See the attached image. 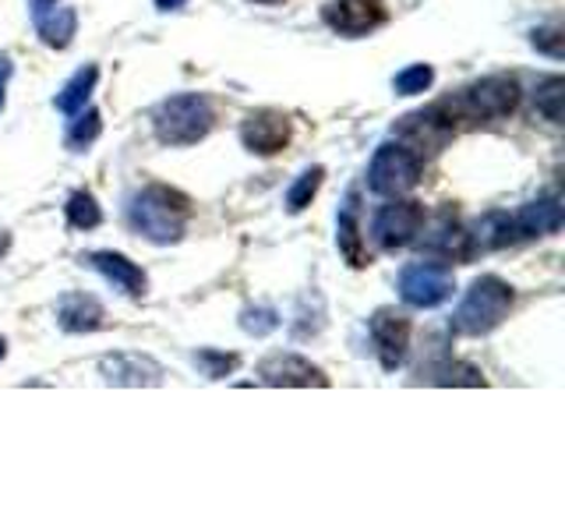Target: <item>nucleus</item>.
Here are the masks:
<instances>
[{
	"label": "nucleus",
	"instance_id": "obj_3",
	"mask_svg": "<svg viewBox=\"0 0 565 530\" xmlns=\"http://www.w3.org/2000/svg\"><path fill=\"white\" fill-rule=\"evenodd\" d=\"M212 124H216L212 103L199 93L173 96L167 103H159L152 114V131L170 149H184V146H194V141H202L212 131Z\"/></svg>",
	"mask_w": 565,
	"mask_h": 530
},
{
	"label": "nucleus",
	"instance_id": "obj_26",
	"mask_svg": "<svg viewBox=\"0 0 565 530\" xmlns=\"http://www.w3.org/2000/svg\"><path fill=\"white\" fill-rule=\"evenodd\" d=\"M435 82V71H431V64H414V67H406V71H399V75L393 78V88L399 96H417V93H424Z\"/></svg>",
	"mask_w": 565,
	"mask_h": 530
},
{
	"label": "nucleus",
	"instance_id": "obj_22",
	"mask_svg": "<svg viewBox=\"0 0 565 530\" xmlns=\"http://www.w3.org/2000/svg\"><path fill=\"white\" fill-rule=\"evenodd\" d=\"M428 382H435V385H484V375L473 364L441 361V364L428 368Z\"/></svg>",
	"mask_w": 565,
	"mask_h": 530
},
{
	"label": "nucleus",
	"instance_id": "obj_32",
	"mask_svg": "<svg viewBox=\"0 0 565 530\" xmlns=\"http://www.w3.org/2000/svg\"><path fill=\"white\" fill-rule=\"evenodd\" d=\"M188 0H156V8L159 11H177V8H184Z\"/></svg>",
	"mask_w": 565,
	"mask_h": 530
},
{
	"label": "nucleus",
	"instance_id": "obj_8",
	"mask_svg": "<svg viewBox=\"0 0 565 530\" xmlns=\"http://www.w3.org/2000/svg\"><path fill=\"white\" fill-rule=\"evenodd\" d=\"M399 297L411 308H438L441 300L452 297V273L435 262L406 265L399 273Z\"/></svg>",
	"mask_w": 565,
	"mask_h": 530
},
{
	"label": "nucleus",
	"instance_id": "obj_21",
	"mask_svg": "<svg viewBox=\"0 0 565 530\" xmlns=\"http://www.w3.org/2000/svg\"><path fill=\"white\" fill-rule=\"evenodd\" d=\"M96 82H99V67L96 64H85L82 71H75V78H71L61 88L57 99H53V106H57L61 114H78V110H85V103H88V96H93Z\"/></svg>",
	"mask_w": 565,
	"mask_h": 530
},
{
	"label": "nucleus",
	"instance_id": "obj_34",
	"mask_svg": "<svg viewBox=\"0 0 565 530\" xmlns=\"http://www.w3.org/2000/svg\"><path fill=\"white\" fill-rule=\"evenodd\" d=\"M258 4H282V0H258Z\"/></svg>",
	"mask_w": 565,
	"mask_h": 530
},
{
	"label": "nucleus",
	"instance_id": "obj_18",
	"mask_svg": "<svg viewBox=\"0 0 565 530\" xmlns=\"http://www.w3.org/2000/svg\"><path fill=\"white\" fill-rule=\"evenodd\" d=\"M512 220H516L520 237H547V234H558V226H562V202L555 199V194H547V199H537V202L523 205Z\"/></svg>",
	"mask_w": 565,
	"mask_h": 530
},
{
	"label": "nucleus",
	"instance_id": "obj_23",
	"mask_svg": "<svg viewBox=\"0 0 565 530\" xmlns=\"http://www.w3.org/2000/svg\"><path fill=\"white\" fill-rule=\"evenodd\" d=\"M64 209H67V223L75 230H96L103 223V212H99L96 199L88 191H75Z\"/></svg>",
	"mask_w": 565,
	"mask_h": 530
},
{
	"label": "nucleus",
	"instance_id": "obj_10",
	"mask_svg": "<svg viewBox=\"0 0 565 530\" xmlns=\"http://www.w3.org/2000/svg\"><path fill=\"white\" fill-rule=\"evenodd\" d=\"M290 138H294V124L287 114H279V110H255V114H247L241 124L244 149H252L258 156L282 152L290 146Z\"/></svg>",
	"mask_w": 565,
	"mask_h": 530
},
{
	"label": "nucleus",
	"instance_id": "obj_20",
	"mask_svg": "<svg viewBox=\"0 0 565 530\" xmlns=\"http://www.w3.org/2000/svg\"><path fill=\"white\" fill-rule=\"evenodd\" d=\"M512 241H520V230L509 212H488V216L473 223V234H470L473 252L477 247H481V252H499V247H509Z\"/></svg>",
	"mask_w": 565,
	"mask_h": 530
},
{
	"label": "nucleus",
	"instance_id": "obj_4",
	"mask_svg": "<svg viewBox=\"0 0 565 530\" xmlns=\"http://www.w3.org/2000/svg\"><path fill=\"white\" fill-rule=\"evenodd\" d=\"M512 300H516V294H512V287L505 279H499V276L473 279V287L467 290L463 305H459L456 315H452V332L484 336L491 329H499L509 318Z\"/></svg>",
	"mask_w": 565,
	"mask_h": 530
},
{
	"label": "nucleus",
	"instance_id": "obj_25",
	"mask_svg": "<svg viewBox=\"0 0 565 530\" xmlns=\"http://www.w3.org/2000/svg\"><path fill=\"white\" fill-rule=\"evenodd\" d=\"M322 177H326L322 167H311V170L300 173V177H297V184L287 191V209H290V212H305V209L311 205V199L318 194V188H322Z\"/></svg>",
	"mask_w": 565,
	"mask_h": 530
},
{
	"label": "nucleus",
	"instance_id": "obj_33",
	"mask_svg": "<svg viewBox=\"0 0 565 530\" xmlns=\"http://www.w3.org/2000/svg\"><path fill=\"white\" fill-rule=\"evenodd\" d=\"M4 353H8V343H4V340H0V361H4Z\"/></svg>",
	"mask_w": 565,
	"mask_h": 530
},
{
	"label": "nucleus",
	"instance_id": "obj_15",
	"mask_svg": "<svg viewBox=\"0 0 565 530\" xmlns=\"http://www.w3.org/2000/svg\"><path fill=\"white\" fill-rule=\"evenodd\" d=\"M82 265L103 273L120 294H128V297H141V294H146V287H149L146 273H141L131 258H124L117 252H88V255H82Z\"/></svg>",
	"mask_w": 565,
	"mask_h": 530
},
{
	"label": "nucleus",
	"instance_id": "obj_29",
	"mask_svg": "<svg viewBox=\"0 0 565 530\" xmlns=\"http://www.w3.org/2000/svg\"><path fill=\"white\" fill-rule=\"evenodd\" d=\"M276 326H279V315L273 308H247L241 315V329L252 336H269Z\"/></svg>",
	"mask_w": 565,
	"mask_h": 530
},
{
	"label": "nucleus",
	"instance_id": "obj_2",
	"mask_svg": "<svg viewBox=\"0 0 565 530\" xmlns=\"http://www.w3.org/2000/svg\"><path fill=\"white\" fill-rule=\"evenodd\" d=\"M446 110L452 114L456 128L467 131L477 128V124H491V120H502L516 110L520 103V82L512 75H488L481 82H473L467 88H459L456 96L441 99Z\"/></svg>",
	"mask_w": 565,
	"mask_h": 530
},
{
	"label": "nucleus",
	"instance_id": "obj_7",
	"mask_svg": "<svg viewBox=\"0 0 565 530\" xmlns=\"http://www.w3.org/2000/svg\"><path fill=\"white\" fill-rule=\"evenodd\" d=\"M424 226V205L406 199V202H385L375 216H371V241H375L382 252H396L406 247Z\"/></svg>",
	"mask_w": 565,
	"mask_h": 530
},
{
	"label": "nucleus",
	"instance_id": "obj_12",
	"mask_svg": "<svg viewBox=\"0 0 565 530\" xmlns=\"http://www.w3.org/2000/svg\"><path fill=\"white\" fill-rule=\"evenodd\" d=\"M258 375L265 385H300V389H308V385L326 389L329 385L326 371L315 368L305 358H297V353H273V358H265L258 364Z\"/></svg>",
	"mask_w": 565,
	"mask_h": 530
},
{
	"label": "nucleus",
	"instance_id": "obj_9",
	"mask_svg": "<svg viewBox=\"0 0 565 530\" xmlns=\"http://www.w3.org/2000/svg\"><path fill=\"white\" fill-rule=\"evenodd\" d=\"M322 18L332 32L358 40V35H367L379 25H385L388 8H385V0H329Z\"/></svg>",
	"mask_w": 565,
	"mask_h": 530
},
{
	"label": "nucleus",
	"instance_id": "obj_11",
	"mask_svg": "<svg viewBox=\"0 0 565 530\" xmlns=\"http://www.w3.org/2000/svg\"><path fill=\"white\" fill-rule=\"evenodd\" d=\"M420 252L431 255L438 262H467L473 258V244H470V230L459 226L456 212H441V216L424 230Z\"/></svg>",
	"mask_w": 565,
	"mask_h": 530
},
{
	"label": "nucleus",
	"instance_id": "obj_5",
	"mask_svg": "<svg viewBox=\"0 0 565 530\" xmlns=\"http://www.w3.org/2000/svg\"><path fill=\"white\" fill-rule=\"evenodd\" d=\"M420 173H424V159L411 146L385 141L367 167V188L375 194H403L420 184Z\"/></svg>",
	"mask_w": 565,
	"mask_h": 530
},
{
	"label": "nucleus",
	"instance_id": "obj_19",
	"mask_svg": "<svg viewBox=\"0 0 565 530\" xmlns=\"http://www.w3.org/2000/svg\"><path fill=\"white\" fill-rule=\"evenodd\" d=\"M335 241H340V252L343 258L353 265V269H364V265H371V255H367V247H364V237H361V223H358V194H350L343 212H340V220H335Z\"/></svg>",
	"mask_w": 565,
	"mask_h": 530
},
{
	"label": "nucleus",
	"instance_id": "obj_1",
	"mask_svg": "<svg viewBox=\"0 0 565 530\" xmlns=\"http://www.w3.org/2000/svg\"><path fill=\"white\" fill-rule=\"evenodd\" d=\"M191 220V199L184 191L167 184H149L128 202V223L135 234L149 237L156 244H173L184 237V226Z\"/></svg>",
	"mask_w": 565,
	"mask_h": 530
},
{
	"label": "nucleus",
	"instance_id": "obj_31",
	"mask_svg": "<svg viewBox=\"0 0 565 530\" xmlns=\"http://www.w3.org/2000/svg\"><path fill=\"white\" fill-rule=\"evenodd\" d=\"M11 71H14L11 57H8V53H0V110H4V88H8Z\"/></svg>",
	"mask_w": 565,
	"mask_h": 530
},
{
	"label": "nucleus",
	"instance_id": "obj_30",
	"mask_svg": "<svg viewBox=\"0 0 565 530\" xmlns=\"http://www.w3.org/2000/svg\"><path fill=\"white\" fill-rule=\"evenodd\" d=\"M534 46L544 50L547 57H562V29L558 25H547L534 32Z\"/></svg>",
	"mask_w": 565,
	"mask_h": 530
},
{
	"label": "nucleus",
	"instance_id": "obj_24",
	"mask_svg": "<svg viewBox=\"0 0 565 530\" xmlns=\"http://www.w3.org/2000/svg\"><path fill=\"white\" fill-rule=\"evenodd\" d=\"M99 131H103V117H99V110H85L75 124H71V131H67V138H64V146H67L71 152H85V149L99 138Z\"/></svg>",
	"mask_w": 565,
	"mask_h": 530
},
{
	"label": "nucleus",
	"instance_id": "obj_27",
	"mask_svg": "<svg viewBox=\"0 0 565 530\" xmlns=\"http://www.w3.org/2000/svg\"><path fill=\"white\" fill-rule=\"evenodd\" d=\"M194 364H199L209 379H226L230 371H237L241 358L237 353H216V350H199L194 353Z\"/></svg>",
	"mask_w": 565,
	"mask_h": 530
},
{
	"label": "nucleus",
	"instance_id": "obj_6",
	"mask_svg": "<svg viewBox=\"0 0 565 530\" xmlns=\"http://www.w3.org/2000/svg\"><path fill=\"white\" fill-rule=\"evenodd\" d=\"M393 135L403 141V146H411L417 156H424V152H441V149H446L449 141L459 135V128H456L452 114L446 110V103L438 99V103L424 106V110H417V114L399 117Z\"/></svg>",
	"mask_w": 565,
	"mask_h": 530
},
{
	"label": "nucleus",
	"instance_id": "obj_13",
	"mask_svg": "<svg viewBox=\"0 0 565 530\" xmlns=\"http://www.w3.org/2000/svg\"><path fill=\"white\" fill-rule=\"evenodd\" d=\"M371 336H375V347H379V361L385 371H396L406 358V347H411V322L396 311H375L371 318Z\"/></svg>",
	"mask_w": 565,
	"mask_h": 530
},
{
	"label": "nucleus",
	"instance_id": "obj_17",
	"mask_svg": "<svg viewBox=\"0 0 565 530\" xmlns=\"http://www.w3.org/2000/svg\"><path fill=\"white\" fill-rule=\"evenodd\" d=\"M57 322L67 332H96L106 322V311L96 297L88 294H67L57 305Z\"/></svg>",
	"mask_w": 565,
	"mask_h": 530
},
{
	"label": "nucleus",
	"instance_id": "obj_16",
	"mask_svg": "<svg viewBox=\"0 0 565 530\" xmlns=\"http://www.w3.org/2000/svg\"><path fill=\"white\" fill-rule=\"evenodd\" d=\"M103 379L110 385H159L163 382V368L138 353H114V358L99 361Z\"/></svg>",
	"mask_w": 565,
	"mask_h": 530
},
{
	"label": "nucleus",
	"instance_id": "obj_14",
	"mask_svg": "<svg viewBox=\"0 0 565 530\" xmlns=\"http://www.w3.org/2000/svg\"><path fill=\"white\" fill-rule=\"evenodd\" d=\"M32 22H35V32L43 35V43L53 50L71 46V40H75V32H78L75 8L61 4V0H32Z\"/></svg>",
	"mask_w": 565,
	"mask_h": 530
},
{
	"label": "nucleus",
	"instance_id": "obj_28",
	"mask_svg": "<svg viewBox=\"0 0 565 530\" xmlns=\"http://www.w3.org/2000/svg\"><path fill=\"white\" fill-rule=\"evenodd\" d=\"M562 88H565V82H562L558 75H555V78H544L541 88H537V110H541L547 120H562V106H558L562 96H565Z\"/></svg>",
	"mask_w": 565,
	"mask_h": 530
}]
</instances>
